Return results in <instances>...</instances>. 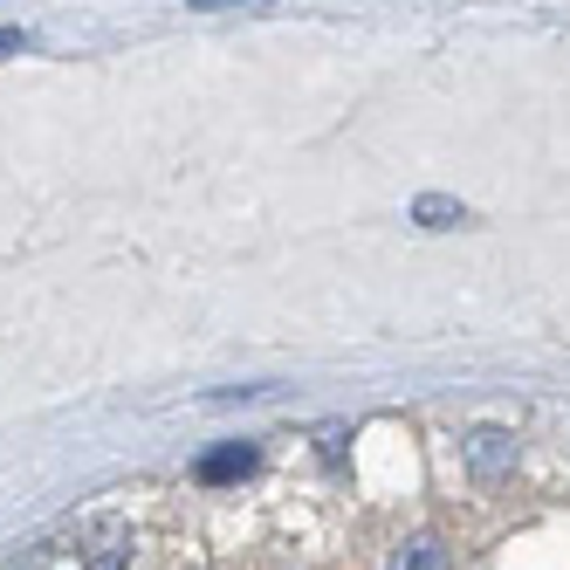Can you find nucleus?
<instances>
[{
    "instance_id": "1",
    "label": "nucleus",
    "mask_w": 570,
    "mask_h": 570,
    "mask_svg": "<svg viewBox=\"0 0 570 570\" xmlns=\"http://www.w3.org/2000/svg\"><path fill=\"white\" fill-rule=\"evenodd\" d=\"M468 474H474L481 488L509 481V474H515V433H502V426H474V433H468Z\"/></svg>"
},
{
    "instance_id": "2",
    "label": "nucleus",
    "mask_w": 570,
    "mask_h": 570,
    "mask_svg": "<svg viewBox=\"0 0 570 570\" xmlns=\"http://www.w3.org/2000/svg\"><path fill=\"white\" fill-rule=\"evenodd\" d=\"M262 468V454H255V446L248 440H227V446H214V454H199V481H207V488H227V481H248Z\"/></svg>"
},
{
    "instance_id": "3",
    "label": "nucleus",
    "mask_w": 570,
    "mask_h": 570,
    "mask_svg": "<svg viewBox=\"0 0 570 570\" xmlns=\"http://www.w3.org/2000/svg\"><path fill=\"white\" fill-rule=\"evenodd\" d=\"M420 220H426V227H440V220H461V207H454V199H420Z\"/></svg>"
},
{
    "instance_id": "4",
    "label": "nucleus",
    "mask_w": 570,
    "mask_h": 570,
    "mask_svg": "<svg viewBox=\"0 0 570 570\" xmlns=\"http://www.w3.org/2000/svg\"><path fill=\"white\" fill-rule=\"evenodd\" d=\"M399 563H440V543H413V550H399Z\"/></svg>"
},
{
    "instance_id": "5",
    "label": "nucleus",
    "mask_w": 570,
    "mask_h": 570,
    "mask_svg": "<svg viewBox=\"0 0 570 570\" xmlns=\"http://www.w3.org/2000/svg\"><path fill=\"white\" fill-rule=\"evenodd\" d=\"M28 42V35H8V28H0V49H21Z\"/></svg>"
}]
</instances>
